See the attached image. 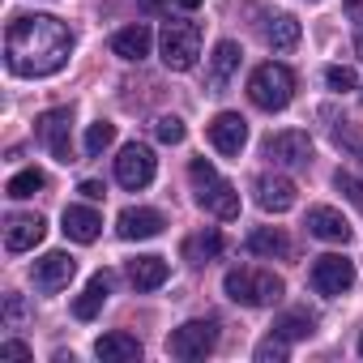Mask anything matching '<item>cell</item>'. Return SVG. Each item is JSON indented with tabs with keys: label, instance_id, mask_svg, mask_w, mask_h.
Segmentation results:
<instances>
[{
	"label": "cell",
	"instance_id": "6da1fadb",
	"mask_svg": "<svg viewBox=\"0 0 363 363\" xmlns=\"http://www.w3.org/2000/svg\"><path fill=\"white\" fill-rule=\"evenodd\" d=\"M73 56V30L60 18L26 13L13 18L5 30V65L18 77H52Z\"/></svg>",
	"mask_w": 363,
	"mask_h": 363
},
{
	"label": "cell",
	"instance_id": "7a4b0ae2",
	"mask_svg": "<svg viewBox=\"0 0 363 363\" xmlns=\"http://www.w3.org/2000/svg\"><path fill=\"white\" fill-rule=\"evenodd\" d=\"M189 179H193V189H197V206L201 210H210L223 223L240 218V193H235V184H227V179L206 158H193L189 162Z\"/></svg>",
	"mask_w": 363,
	"mask_h": 363
},
{
	"label": "cell",
	"instance_id": "3957f363",
	"mask_svg": "<svg viewBox=\"0 0 363 363\" xmlns=\"http://www.w3.org/2000/svg\"><path fill=\"white\" fill-rule=\"evenodd\" d=\"M223 291L235 299V303H244V308H269V303H278L282 299V278L278 274H269V269H227V278H223Z\"/></svg>",
	"mask_w": 363,
	"mask_h": 363
},
{
	"label": "cell",
	"instance_id": "277c9868",
	"mask_svg": "<svg viewBox=\"0 0 363 363\" xmlns=\"http://www.w3.org/2000/svg\"><path fill=\"white\" fill-rule=\"evenodd\" d=\"M248 99L261 107V111H282L291 99H295V73L286 69V65H261V69H252V77H248Z\"/></svg>",
	"mask_w": 363,
	"mask_h": 363
},
{
	"label": "cell",
	"instance_id": "5b68a950",
	"mask_svg": "<svg viewBox=\"0 0 363 363\" xmlns=\"http://www.w3.org/2000/svg\"><path fill=\"white\" fill-rule=\"evenodd\" d=\"M201 56V26L197 22H167L162 26V65L171 73H189Z\"/></svg>",
	"mask_w": 363,
	"mask_h": 363
},
{
	"label": "cell",
	"instance_id": "8992f818",
	"mask_svg": "<svg viewBox=\"0 0 363 363\" xmlns=\"http://www.w3.org/2000/svg\"><path fill=\"white\" fill-rule=\"evenodd\" d=\"M35 133H39V141L52 150L56 162H69V158H73V107H52V111H43L39 124H35Z\"/></svg>",
	"mask_w": 363,
	"mask_h": 363
},
{
	"label": "cell",
	"instance_id": "52a82bcc",
	"mask_svg": "<svg viewBox=\"0 0 363 363\" xmlns=\"http://www.w3.org/2000/svg\"><path fill=\"white\" fill-rule=\"evenodd\" d=\"M218 342V325L214 320H189V325H179L171 337H167V350L175 359H206Z\"/></svg>",
	"mask_w": 363,
	"mask_h": 363
},
{
	"label": "cell",
	"instance_id": "ba28073f",
	"mask_svg": "<svg viewBox=\"0 0 363 363\" xmlns=\"http://www.w3.org/2000/svg\"><path fill=\"white\" fill-rule=\"evenodd\" d=\"M312 286H316V295H346L350 286H354V261L350 257H342V252H329V257H316V265H312Z\"/></svg>",
	"mask_w": 363,
	"mask_h": 363
},
{
	"label": "cell",
	"instance_id": "9c48e42d",
	"mask_svg": "<svg viewBox=\"0 0 363 363\" xmlns=\"http://www.w3.org/2000/svg\"><path fill=\"white\" fill-rule=\"evenodd\" d=\"M154 171H158V162H154V154H150V145H137V141H128L124 150H120V158H116V179L124 189H145L150 179H154Z\"/></svg>",
	"mask_w": 363,
	"mask_h": 363
},
{
	"label": "cell",
	"instance_id": "30bf717a",
	"mask_svg": "<svg viewBox=\"0 0 363 363\" xmlns=\"http://www.w3.org/2000/svg\"><path fill=\"white\" fill-rule=\"evenodd\" d=\"M210 141H214L218 154L235 158V154L248 145V120H244L240 111H218V116L210 120Z\"/></svg>",
	"mask_w": 363,
	"mask_h": 363
},
{
	"label": "cell",
	"instance_id": "8fae6325",
	"mask_svg": "<svg viewBox=\"0 0 363 363\" xmlns=\"http://www.w3.org/2000/svg\"><path fill=\"white\" fill-rule=\"evenodd\" d=\"M265 158H274V162H282V167H308V162H312V141H308V133H299V128L274 133V137L265 141Z\"/></svg>",
	"mask_w": 363,
	"mask_h": 363
},
{
	"label": "cell",
	"instance_id": "7c38bea8",
	"mask_svg": "<svg viewBox=\"0 0 363 363\" xmlns=\"http://www.w3.org/2000/svg\"><path fill=\"white\" fill-rule=\"evenodd\" d=\"M162 214L158 210H150V206H128V210H120V218H116V231H120V240H154V235H162Z\"/></svg>",
	"mask_w": 363,
	"mask_h": 363
},
{
	"label": "cell",
	"instance_id": "4fadbf2b",
	"mask_svg": "<svg viewBox=\"0 0 363 363\" xmlns=\"http://www.w3.org/2000/svg\"><path fill=\"white\" fill-rule=\"evenodd\" d=\"M73 274H77V261H73L69 252H48L43 261H35V286L48 291V295L65 291V286L73 282Z\"/></svg>",
	"mask_w": 363,
	"mask_h": 363
},
{
	"label": "cell",
	"instance_id": "5bb4252c",
	"mask_svg": "<svg viewBox=\"0 0 363 363\" xmlns=\"http://www.w3.org/2000/svg\"><path fill=\"white\" fill-rule=\"evenodd\" d=\"M252 193H257V206L265 214H286L295 206V184H291L286 175H257Z\"/></svg>",
	"mask_w": 363,
	"mask_h": 363
},
{
	"label": "cell",
	"instance_id": "9a60e30c",
	"mask_svg": "<svg viewBox=\"0 0 363 363\" xmlns=\"http://www.w3.org/2000/svg\"><path fill=\"white\" fill-rule=\"evenodd\" d=\"M48 235V223L39 214H9L5 223V248L9 252H30L35 244H43Z\"/></svg>",
	"mask_w": 363,
	"mask_h": 363
},
{
	"label": "cell",
	"instance_id": "2e32d148",
	"mask_svg": "<svg viewBox=\"0 0 363 363\" xmlns=\"http://www.w3.org/2000/svg\"><path fill=\"white\" fill-rule=\"evenodd\" d=\"M65 227V235L73 240V244H94L99 235H103V214L99 210H90V206H65V218H60Z\"/></svg>",
	"mask_w": 363,
	"mask_h": 363
},
{
	"label": "cell",
	"instance_id": "e0dca14e",
	"mask_svg": "<svg viewBox=\"0 0 363 363\" xmlns=\"http://www.w3.org/2000/svg\"><path fill=\"white\" fill-rule=\"evenodd\" d=\"M308 231H312L316 240H325V244H346V240H350V223H346L337 210H329V206L308 210Z\"/></svg>",
	"mask_w": 363,
	"mask_h": 363
},
{
	"label": "cell",
	"instance_id": "ac0fdd59",
	"mask_svg": "<svg viewBox=\"0 0 363 363\" xmlns=\"http://www.w3.org/2000/svg\"><path fill=\"white\" fill-rule=\"evenodd\" d=\"M107 295H111V274H94V278L86 282V291L73 299V316H77V320H94V316L103 312Z\"/></svg>",
	"mask_w": 363,
	"mask_h": 363
},
{
	"label": "cell",
	"instance_id": "d6986e66",
	"mask_svg": "<svg viewBox=\"0 0 363 363\" xmlns=\"http://www.w3.org/2000/svg\"><path fill=\"white\" fill-rule=\"evenodd\" d=\"M240 43H231V39H223L218 48H214V56H210V90H227V82L235 77V69H240Z\"/></svg>",
	"mask_w": 363,
	"mask_h": 363
},
{
	"label": "cell",
	"instance_id": "ffe728a7",
	"mask_svg": "<svg viewBox=\"0 0 363 363\" xmlns=\"http://www.w3.org/2000/svg\"><path fill=\"white\" fill-rule=\"evenodd\" d=\"M167 278H171V265L162 257H137V261H128V282L137 291H158Z\"/></svg>",
	"mask_w": 363,
	"mask_h": 363
},
{
	"label": "cell",
	"instance_id": "44dd1931",
	"mask_svg": "<svg viewBox=\"0 0 363 363\" xmlns=\"http://www.w3.org/2000/svg\"><path fill=\"white\" fill-rule=\"evenodd\" d=\"M94 354L103 363H133V359H141V342L133 333H103L94 342Z\"/></svg>",
	"mask_w": 363,
	"mask_h": 363
},
{
	"label": "cell",
	"instance_id": "7402d4cb",
	"mask_svg": "<svg viewBox=\"0 0 363 363\" xmlns=\"http://www.w3.org/2000/svg\"><path fill=\"white\" fill-rule=\"evenodd\" d=\"M111 52L120 56V60H145L150 56V26H124V30H116L111 35Z\"/></svg>",
	"mask_w": 363,
	"mask_h": 363
},
{
	"label": "cell",
	"instance_id": "603a6c76",
	"mask_svg": "<svg viewBox=\"0 0 363 363\" xmlns=\"http://www.w3.org/2000/svg\"><path fill=\"white\" fill-rule=\"evenodd\" d=\"M218 252H223V235H218L214 227H210V231H197V235L184 240V261H193V265H210Z\"/></svg>",
	"mask_w": 363,
	"mask_h": 363
},
{
	"label": "cell",
	"instance_id": "cb8c5ba5",
	"mask_svg": "<svg viewBox=\"0 0 363 363\" xmlns=\"http://www.w3.org/2000/svg\"><path fill=\"white\" fill-rule=\"evenodd\" d=\"M316 329V316L308 312V308H291V312H282L278 320H274V333H282L286 342H295V337H308Z\"/></svg>",
	"mask_w": 363,
	"mask_h": 363
},
{
	"label": "cell",
	"instance_id": "d4e9b609",
	"mask_svg": "<svg viewBox=\"0 0 363 363\" xmlns=\"http://www.w3.org/2000/svg\"><path fill=\"white\" fill-rule=\"evenodd\" d=\"M265 39H269V48H274V52H291V48L299 43V22H295L291 13H278V18L269 22Z\"/></svg>",
	"mask_w": 363,
	"mask_h": 363
},
{
	"label": "cell",
	"instance_id": "484cf974",
	"mask_svg": "<svg viewBox=\"0 0 363 363\" xmlns=\"http://www.w3.org/2000/svg\"><path fill=\"white\" fill-rule=\"evenodd\" d=\"M248 252H257V257H286V252H291V244H286V235H282V231L261 227V231H252V235H248Z\"/></svg>",
	"mask_w": 363,
	"mask_h": 363
},
{
	"label": "cell",
	"instance_id": "4316f807",
	"mask_svg": "<svg viewBox=\"0 0 363 363\" xmlns=\"http://www.w3.org/2000/svg\"><path fill=\"white\" fill-rule=\"evenodd\" d=\"M43 184H48V175H43L39 167H26V171H18L9 184H5V193H9L13 201H26V197H35Z\"/></svg>",
	"mask_w": 363,
	"mask_h": 363
},
{
	"label": "cell",
	"instance_id": "83f0119b",
	"mask_svg": "<svg viewBox=\"0 0 363 363\" xmlns=\"http://www.w3.org/2000/svg\"><path fill=\"white\" fill-rule=\"evenodd\" d=\"M111 141H116V124H111V120H94V124L86 128V141H82V145H86L90 158H99Z\"/></svg>",
	"mask_w": 363,
	"mask_h": 363
},
{
	"label": "cell",
	"instance_id": "f1b7e54d",
	"mask_svg": "<svg viewBox=\"0 0 363 363\" xmlns=\"http://www.w3.org/2000/svg\"><path fill=\"white\" fill-rule=\"evenodd\" d=\"M257 363H286V337L269 333L265 342H257Z\"/></svg>",
	"mask_w": 363,
	"mask_h": 363
},
{
	"label": "cell",
	"instance_id": "f546056e",
	"mask_svg": "<svg viewBox=\"0 0 363 363\" xmlns=\"http://www.w3.org/2000/svg\"><path fill=\"white\" fill-rule=\"evenodd\" d=\"M154 137H158L162 145H179V141H184V120H179V116H162V120L154 124Z\"/></svg>",
	"mask_w": 363,
	"mask_h": 363
},
{
	"label": "cell",
	"instance_id": "4dcf8cb0",
	"mask_svg": "<svg viewBox=\"0 0 363 363\" xmlns=\"http://www.w3.org/2000/svg\"><path fill=\"white\" fill-rule=\"evenodd\" d=\"M325 86L337 90V94L354 90V69H346V65H329V69H325Z\"/></svg>",
	"mask_w": 363,
	"mask_h": 363
},
{
	"label": "cell",
	"instance_id": "1f68e13d",
	"mask_svg": "<svg viewBox=\"0 0 363 363\" xmlns=\"http://www.w3.org/2000/svg\"><path fill=\"white\" fill-rule=\"evenodd\" d=\"M333 184H337V193H346L354 206H363V184H359L350 171H337V175H333Z\"/></svg>",
	"mask_w": 363,
	"mask_h": 363
},
{
	"label": "cell",
	"instance_id": "d6a6232c",
	"mask_svg": "<svg viewBox=\"0 0 363 363\" xmlns=\"http://www.w3.org/2000/svg\"><path fill=\"white\" fill-rule=\"evenodd\" d=\"M26 316H30V312H26L22 295H9V299H5V320H9V325H22Z\"/></svg>",
	"mask_w": 363,
	"mask_h": 363
},
{
	"label": "cell",
	"instance_id": "836d02e7",
	"mask_svg": "<svg viewBox=\"0 0 363 363\" xmlns=\"http://www.w3.org/2000/svg\"><path fill=\"white\" fill-rule=\"evenodd\" d=\"M0 359H30V346L26 342H5L0 346Z\"/></svg>",
	"mask_w": 363,
	"mask_h": 363
},
{
	"label": "cell",
	"instance_id": "e575fe53",
	"mask_svg": "<svg viewBox=\"0 0 363 363\" xmlns=\"http://www.w3.org/2000/svg\"><path fill=\"white\" fill-rule=\"evenodd\" d=\"M77 193H82V197H90V201H99V197H103V184H99V179H82Z\"/></svg>",
	"mask_w": 363,
	"mask_h": 363
},
{
	"label": "cell",
	"instance_id": "d590c367",
	"mask_svg": "<svg viewBox=\"0 0 363 363\" xmlns=\"http://www.w3.org/2000/svg\"><path fill=\"white\" fill-rule=\"evenodd\" d=\"M179 5H184V9H201V0H179Z\"/></svg>",
	"mask_w": 363,
	"mask_h": 363
},
{
	"label": "cell",
	"instance_id": "8d00e7d4",
	"mask_svg": "<svg viewBox=\"0 0 363 363\" xmlns=\"http://www.w3.org/2000/svg\"><path fill=\"white\" fill-rule=\"evenodd\" d=\"M354 52H359V56H363V35H359V39H354Z\"/></svg>",
	"mask_w": 363,
	"mask_h": 363
},
{
	"label": "cell",
	"instance_id": "74e56055",
	"mask_svg": "<svg viewBox=\"0 0 363 363\" xmlns=\"http://www.w3.org/2000/svg\"><path fill=\"white\" fill-rule=\"evenodd\" d=\"M359 354H363V337H359Z\"/></svg>",
	"mask_w": 363,
	"mask_h": 363
}]
</instances>
